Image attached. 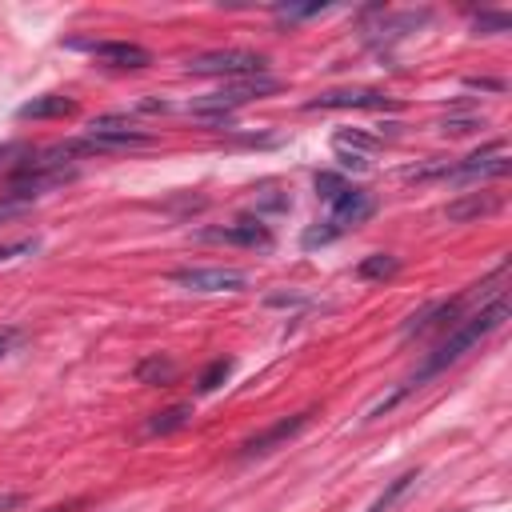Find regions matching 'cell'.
<instances>
[{
	"label": "cell",
	"mask_w": 512,
	"mask_h": 512,
	"mask_svg": "<svg viewBox=\"0 0 512 512\" xmlns=\"http://www.w3.org/2000/svg\"><path fill=\"white\" fill-rule=\"evenodd\" d=\"M504 320H508V296H504V292H496V296H492L488 304H480L472 316H464V320H456V324H452V332L436 344V352L424 360V368H420L404 388H416V384H424L428 376H436V372H444L448 364H456V360H460L464 352H472L484 336H492Z\"/></svg>",
	"instance_id": "1"
},
{
	"label": "cell",
	"mask_w": 512,
	"mask_h": 512,
	"mask_svg": "<svg viewBox=\"0 0 512 512\" xmlns=\"http://www.w3.org/2000/svg\"><path fill=\"white\" fill-rule=\"evenodd\" d=\"M272 92H280V80L268 76V72L236 76V80H224L216 92L192 100L188 112L200 116L204 124H224V120H232V112H236L240 104H248V100H264V96H272Z\"/></svg>",
	"instance_id": "2"
},
{
	"label": "cell",
	"mask_w": 512,
	"mask_h": 512,
	"mask_svg": "<svg viewBox=\"0 0 512 512\" xmlns=\"http://www.w3.org/2000/svg\"><path fill=\"white\" fill-rule=\"evenodd\" d=\"M80 144V156H116V152H140V148H152L156 136L136 128L132 116H120V112H108V116H96L88 124V132L76 140Z\"/></svg>",
	"instance_id": "3"
},
{
	"label": "cell",
	"mask_w": 512,
	"mask_h": 512,
	"mask_svg": "<svg viewBox=\"0 0 512 512\" xmlns=\"http://www.w3.org/2000/svg\"><path fill=\"white\" fill-rule=\"evenodd\" d=\"M376 212V196L372 192H364V188H348L336 204H332V216L328 220H320L316 228H308L304 232V248H316V244H328V240H336V236H344L348 228H356V224H364L368 216Z\"/></svg>",
	"instance_id": "4"
},
{
	"label": "cell",
	"mask_w": 512,
	"mask_h": 512,
	"mask_svg": "<svg viewBox=\"0 0 512 512\" xmlns=\"http://www.w3.org/2000/svg\"><path fill=\"white\" fill-rule=\"evenodd\" d=\"M264 56L252 52V48H212V52H200L192 56L184 68L192 76H224V80H236V76H256L264 72Z\"/></svg>",
	"instance_id": "5"
},
{
	"label": "cell",
	"mask_w": 512,
	"mask_h": 512,
	"mask_svg": "<svg viewBox=\"0 0 512 512\" xmlns=\"http://www.w3.org/2000/svg\"><path fill=\"white\" fill-rule=\"evenodd\" d=\"M512 160H508V148L500 140L484 144L480 152L464 156V160H452V172L448 180H492V176H508Z\"/></svg>",
	"instance_id": "6"
},
{
	"label": "cell",
	"mask_w": 512,
	"mask_h": 512,
	"mask_svg": "<svg viewBox=\"0 0 512 512\" xmlns=\"http://www.w3.org/2000/svg\"><path fill=\"white\" fill-rule=\"evenodd\" d=\"M200 240H216V244H240V248H272V232L264 220L256 216H240L232 224H216V228H200Z\"/></svg>",
	"instance_id": "7"
},
{
	"label": "cell",
	"mask_w": 512,
	"mask_h": 512,
	"mask_svg": "<svg viewBox=\"0 0 512 512\" xmlns=\"http://www.w3.org/2000/svg\"><path fill=\"white\" fill-rule=\"evenodd\" d=\"M304 108L308 112H316V108H372V112H380V108H396V100L380 88H328V92L312 96Z\"/></svg>",
	"instance_id": "8"
},
{
	"label": "cell",
	"mask_w": 512,
	"mask_h": 512,
	"mask_svg": "<svg viewBox=\"0 0 512 512\" xmlns=\"http://www.w3.org/2000/svg\"><path fill=\"white\" fill-rule=\"evenodd\" d=\"M172 280L188 292H240L248 284L240 268H180L172 272Z\"/></svg>",
	"instance_id": "9"
},
{
	"label": "cell",
	"mask_w": 512,
	"mask_h": 512,
	"mask_svg": "<svg viewBox=\"0 0 512 512\" xmlns=\"http://www.w3.org/2000/svg\"><path fill=\"white\" fill-rule=\"evenodd\" d=\"M308 416H312V412H296V416H284V420L268 424L264 432H256V436H248V440L240 444V456H244V460H252V456H268V452L284 448V444H288L296 432H304Z\"/></svg>",
	"instance_id": "10"
},
{
	"label": "cell",
	"mask_w": 512,
	"mask_h": 512,
	"mask_svg": "<svg viewBox=\"0 0 512 512\" xmlns=\"http://www.w3.org/2000/svg\"><path fill=\"white\" fill-rule=\"evenodd\" d=\"M84 52H92L100 64H112V68H144L152 64V52L132 44V40H92V44H76Z\"/></svg>",
	"instance_id": "11"
},
{
	"label": "cell",
	"mask_w": 512,
	"mask_h": 512,
	"mask_svg": "<svg viewBox=\"0 0 512 512\" xmlns=\"http://www.w3.org/2000/svg\"><path fill=\"white\" fill-rule=\"evenodd\" d=\"M72 112H76V100L56 96V92L32 96L28 104H20V108H16V116H20V120H64V116H72Z\"/></svg>",
	"instance_id": "12"
},
{
	"label": "cell",
	"mask_w": 512,
	"mask_h": 512,
	"mask_svg": "<svg viewBox=\"0 0 512 512\" xmlns=\"http://www.w3.org/2000/svg\"><path fill=\"white\" fill-rule=\"evenodd\" d=\"M500 208V196H492V192H472V196H464V200H452L448 208H444V216L448 220H476V216H488V212H496Z\"/></svg>",
	"instance_id": "13"
},
{
	"label": "cell",
	"mask_w": 512,
	"mask_h": 512,
	"mask_svg": "<svg viewBox=\"0 0 512 512\" xmlns=\"http://www.w3.org/2000/svg\"><path fill=\"white\" fill-rule=\"evenodd\" d=\"M416 480H420V468H408V472L392 476V480H388V488L368 504V512H392V508L412 492V484H416Z\"/></svg>",
	"instance_id": "14"
},
{
	"label": "cell",
	"mask_w": 512,
	"mask_h": 512,
	"mask_svg": "<svg viewBox=\"0 0 512 512\" xmlns=\"http://www.w3.org/2000/svg\"><path fill=\"white\" fill-rule=\"evenodd\" d=\"M188 420H192V404H172V408L156 412V416L144 424V432H148V436H168V432H180Z\"/></svg>",
	"instance_id": "15"
},
{
	"label": "cell",
	"mask_w": 512,
	"mask_h": 512,
	"mask_svg": "<svg viewBox=\"0 0 512 512\" xmlns=\"http://www.w3.org/2000/svg\"><path fill=\"white\" fill-rule=\"evenodd\" d=\"M396 272H400V256H392V252H372V256H364L356 264V276L360 280H388Z\"/></svg>",
	"instance_id": "16"
},
{
	"label": "cell",
	"mask_w": 512,
	"mask_h": 512,
	"mask_svg": "<svg viewBox=\"0 0 512 512\" xmlns=\"http://www.w3.org/2000/svg\"><path fill=\"white\" fill-rule=\"evenodd\" d=\"M172 376H176V364L168 356H148V360L136 364V380L140 384H168Z\"/></svg>",
	"instance_id": "17"
},
{
	"label": "cell",
	"mask_w": 512,
	"mask_h": 512,
	"mask_svg": "<svg viewBox=\"0 0 512 512\" xmlns=\"http://www.w3.org/2000/svg\"><path fill=\"white\" fill-rule=\"evenodd\" d=\"M348 188H352V184H348L340 172H316V196H320V200L336 204V200H340Z\"/></svg>",
	"instance_id": "18"
},
{
	"label": "cell",
	"mask_w": 512,
	"mask_h": 512,
	"mask_svg": "<svg viewBox=\"0 0 512 512\" xmlns=\"http://www.w3.org/2000/svg\"><path fill=\"white\" fill-rule=\"evenodd\" d=\"M228 372H232V360H228V356H220V360H212V364L200 372L196 388H200V392H216V388L228 380Z\"/></svg>",
	"instance_id": "19"
},
{
	"label": "cell",
	"mask_w": 512,
	"mask_h": 512,
	"mask_svg": "<svg viewBox=\"0 0 512 512\" xmlns=\"http://www.w3.org/2000/svg\"><path fill=\"white\" fill-rule=\"evenodd\" d=\"M32 208H36V200H24V196H12V192H0V224H4V220L24 216V212H32Z\"/></svg>",
	"instance_id": "20"
},
{
	"label": "cell",
	"mask_w": 512,
	"mask_h": 512,
	"mask_svg": "<svg viewBox=\"0 0 512 512\" xmlns=\"http://www.w3.org/2000/svg\"><path fill=\"white\" fill-rule=\"evenodd\" d=\"M272 12H276L280 20H308V16L328 12V4H276Z\"/></svg>",
	"instance_id": "21"
},
{
	"label": "cell",
	"mask_w": 512,
	"mask_h": 512,
	"mask_svg": "<svg viewBox=\"0 0 512 512\" xmlns=\"http://www.w3.org/2000/svg\"><path fill=\"white\" fill-rule=\"evenodd\" d=\"M472 24H476L480 32H508V28H512V16H508V12H476Z\"/></svg>",
	"instance_id": "22"
},
{
	"label": "cell",
	"mask_w": 512,
	"mask_h": 512,
	"mask_svg": "<svg viewBox=\"0 0 512 512\" xmlns=\"http://www.w3.org/2000/svg\"><path fill=\"white\" fill-rule=\"evenodd\" d=\"M40 248V240L32 236V240H16V244H0V264L4 260H16V256H32Z\"/></svg>",
	"instance_id": "23"
},
{
	"label": "cell",
	"mask_w": 512,
	"mask_h": 512,
	"mask_svg": "<svg viewBox=\"0 0 512 512\" xmlns=\"http://www.w3.org/2000/svg\"><path fill=\"white\" fill-rule=\"evenodd\" d=\"M480 124H484L480 116H452V120H444L440 128H444V132H456V136H464V132H476Z\"/></svg>",
	"instance_id": "24"
},
{
	"label": "cell",
	"mask_w": 512,
	"mask_h": 512,
	"mask_svg": "<svg viewBox=\"0 0 512 512\" xmlns=\"http://www.w3.org/2000/svg\"><path fill=\"white\" fill-rule=\"evenodd\" d=\"M16 344H20V328L4 324V328H0V356H8V352H12Z\"/></svg>",
	"instance_id": "25"
},
{
	"label": "cell",
	"mask_w": 512,
	"mask_h": 512,
	"mask_svg": "<svg viewBox=\"0 0 512 512\" xmlns=\"http://www.w3.org/2000/svg\"><path fill=\"white\" fill-rule=\"evenodd\" d=\"M468 88H480V92H504V80H480V76H472V80H464Z\"/></svg>",
	"instance_id": "26"
},
{
	"label": "cell",
	"mask_w": 512,
	"mask_h": 512,
	"mask_svg": "<svg viewBox=\"0 0 512 512\" xmlns=\"http://www.w3.org/2000/svg\"><path fill=\"white\" fill-rule=\"evenodd\" d=\"M24 504V496L20 492H8V496H0V512H8V508H20Z\"/></svg>",
	"instance_id": "27"
},
{
	"label": "cell",
	"mask_w": 512,
	"mask_h": 512,
	"mask_svg": "<svg viewBox=\"0 0 512 512\" xmlns=\"http://www.w3.org/2000/svg\"><path fill=\"white\" fill-rule=\"evenodd\" d=\"M56 512H60V508H56Z\"/></svg>",
	"instance_id": "28"
}]
</instances>
